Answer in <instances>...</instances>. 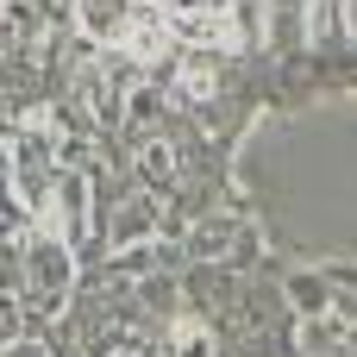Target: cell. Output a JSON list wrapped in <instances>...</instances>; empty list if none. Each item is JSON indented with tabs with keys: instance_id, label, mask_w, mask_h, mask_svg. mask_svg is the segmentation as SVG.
<instances>
[{
	"instance_id": "1",
	"label": "cell",
	"mask_w": 357,
	"mask_h": 357,
	"mask_svg": "<svg viewBox=\"0 0 357 357\" xmlns=\"http://www.w3.org/2000/svg\"><path fill=\"white\" fill-rule=\"evenodd\" d=\"M38 232L63 238L69 251L88 238V176H82V169H63V176L50 182V195L38 201Z\"/></svg>"
},
{
	"instance_id": "2",
	"label": "cell",
	"mask_w": 357,
	"mask_h": 357,
	"mask_svg": "<svg viewBox=\"0 0 357 357\" xmlns=\"http://www.w3.org/2000/svg\"><path fill=\"white\" fill-rule=\"evenodd\" d=\"M69 257L75 251L63 238H50V232H38L25 245V301L31 307H44V314L63 307V295H69Z\"/></svg>"
},
{
	"instance_id": "3",
	"label": "cell",
	"mask_w": 357,
	"mask_h": 357,
	"mask_svg": "<svg viewBox=\"0 0 357 357\" xmlns=\"http://www.w3.org/2000/svg\"><path fill=\"white\" fill-rule=\"evenodd\" d=\"M163 19H169V31L188 38V44H232V38H238L232 0H163Z\"/></svg>"
},
{
	"instance_id": "4",
	"label": "cell",
	"mask_w": 357,
	"mask_h": 357,
	"mask_svg": "<svg viewBox=\"0 0 357 357\" xmlns=\"http://www.w3.org/2000/svg\"><path fill=\"white\" fill-rule=\"evenodd\" d=\"M138 13H144V0H75V19L94 44H126Z\"/></svg>"
},
{
	"instance_id": "5",
	"label": "cell",
	"mask_w": 357,
	"mask_h": 357,
	"mask_svg": "<svg viewBox=\"0 0 357 357\" xmlns=\"http://www.w3.org/2000/svg\"><path fill=\"white\" fill-rule=\"evenodd\" d=\"M169 351H176V357H213V345H207V326H201V320H176Z\"/></svg>"
},
{
	"instance_id": "6",
	"label": "cell",
	"mask_w": 357,
	"mask_h": 357,
	"mask_svg": "<svg viewBox=\"0 0 357 357\" xmlns=\"http://www.w3.org/2000/svg\"><path fill=\"white\" fill-rule=\"evenodd\" d=\"M144 232H151V201L138 195V201H126V213H119L113 238H119V245H132V238H144Z\"/></svg>"
},
{
	"instance_id": "7",
	"label": "cell",
	"mask_w": 357,
	"mask_h": 357,
	"mask_svg": "<svg viewBox=\"0 0 357 357\" xmlns=\"http://www.w3.org/2000/svg\"><path fill=\"white\" fill-rule=\"evenodd\" d=\"M238 232V220H201V232H195V251L201 257H220V245Z\"/></svg>"
},
{
	"instance_id": "8",
	"label": "cell",
	"mask_w": 357,
	"mask_h": 357,
	"mask_svg": "<svg viewBox=\"0 0 357 357\" xmlns=\"http://www.w3.org/2000/svg\"><path fill=\"white\" fill-rule=\"evenodd\" d=\"M182 88H188V94H213V63H207V56H188V63H182Z\"/></svg>"
},
{
	"instance_id": "9",
	"label": "cell",
	"mask_w": 357,
	"mask_h": 357,
	"mask_svg": "<svg viewBox=\"0 0 357 357\" xmlns=\"http://www.w3.org/2000/svg\"><path fill=\"white\" fill-rule=\"evenodd\" d=\"M169 169H176L169 144H144V176H151V182H169Z\"/></svg>"
},
{
	"instance_id": "10",
	"label": "cell",
	"mask_w": 357,
	"mask_h": 357,
	"mask_svg": "<svg viewBox=\"0 0 357 357\" xmlns=\"http://www.w3.org/2000/svg\"><path fill=\"white\" fill-rule=\"evenodd\" d=\"M13 339H19V307H13V301H0V351H6Z\"/></svg>"
},
{
	"instance_id": "11",
	"label": "cell",
	"mask_w": 357,
	"mask_h": 357,
	"mask_svg": "<svg viewBox=\"0 0 357 357\" xmlns=\"http://www.w3.org/2000/svg\"><path fill=\"white\" fill-rule=\"evenodd\" d=\"M345 25H351V31H357V0H345Z\"/></svg>"
},
{
	"instance_id": "12",
	"label": "cell",
	"mask_w": 357,
	"mask_h": 357,
	"mask_svg": "<svg viewBox=\"0 0 357 357\" xmlns=\"http://www.w3.org/2000/svg\"><path fill=\"white\" fill-rule=\"evenodd\" d=\"M6 357H44V351H38V345H19V351H6Z\"/></svg>"
},
{
	"instance_id": "13",
	"label": "cell",
	"mask_w": 357,
	"mask_h": 357,
	"mask_svg": "<svg viewBox=\"0 0 357 357\" xmlns=\"http://www.w3.org/2000/svg\"><path fill=\"white\" fill-rule=\"evenodd\" d=\"M0 6H6V0H0Z\"/></svg>"
},
{
	"instance_id": "14",
	"label": "cell",
	"mask_w": 357,
	"mask_h": 357,
	"mask_svg": "<svg viewBox=\"0 0 357 357\" xmlns=\"http://www.w3.org/2000/svg\"><path fill=\"white\" fill-rule=\"evenodd\" d=\"M119 357H126V351H119Z\"/></svg>"
}]
</instances>
